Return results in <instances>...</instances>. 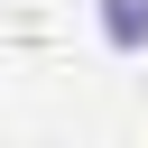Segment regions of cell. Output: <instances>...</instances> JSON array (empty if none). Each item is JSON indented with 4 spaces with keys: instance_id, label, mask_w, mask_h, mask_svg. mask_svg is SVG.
I'll return each mask as SVG.
<instances>
[{
    "instance_id": "6da1fadb",
    "label": "cell",
    "mask_w": 148,
    "mask_h": 148,
    "mask_svg": "<svg viewBox=\"0 0 148 148\" xmlns=\"http://www.w3.org/2000/svg\"><path fill=\"white\" fill-rule=\"evenodd\" d=\"M102 37H111L120 56H139V46H148V0H102Z\"/></svg>"
}]
</instances>
